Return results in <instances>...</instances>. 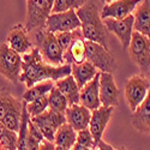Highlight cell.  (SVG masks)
<instances>
[{
	"instance_id": "4dcf8cb0",
	"label": "cell",
	"mask_w": 150,
	"mask_h": 150,
	"mask_svg": "<svg viewBox=\"0 0 150 150\" xmlns=\"http://www.w3.org/2000/svg\"><path fill=\"white\" fill-rule=\"evenodd\" d=\"M77 143L89 149H93V150H96V145H97L89 129H85V130L77 132Z\"/></svg>"
},
{
	"instance_id": "83f0119b",
	"label": "cell",
	"mask_w": 150,
	"mask_h": 150,
	"mask_svg": "<svg viewBox=\"0 0 150 150\" xmlns=\"http://www.w3.org/2000/svg\"><path fill=\"white\" fill-rule=\"evenodd\" d=\"M55 37H57V40H58L60 47L62 48V51H64V53H65L74 40L78 39V37H83V34H82L81 28H78V29L72 30V31L57 33L55 34Z\"/></svg>"
},
{
	"instance_id": "2e32d148",
	"label": "cell",
	"mask_w": 150,
	"mask_h": 150,
	"mask_svg": "<svg viewBox=\"0 0 150 150\" xmlns=\"http://www.w3.org/2000/svg\"><path fill=\"white\" fill-rule=\"evenodd\" d=\"M79 103L91 112L101 107V101H100V72L81 89Z\"/></svg>"
},
{
	"instance_id": "8992f818",
	"label": "cell",
	"mask_w": 150,
	"mask_h": 150,
	"mask_svg": "<svg viewBox=\"0 0 150 150\" xmlns=\"http://www.w3.org/2000/svg\"><path fill=\"white\" fill-rule=\"evenodd\" d=\"M129 54L132 62L137 65L142 73H150V39L137 31H133Z\"/></svg>"
},
{
	"instance_id": "ab89813d",
	"label": "cell",
	"mask_w": 150,
	"mask_h": 150,
	"mask_svg": "<svg viewBox=\"0 0 150 150\" xmlns=\"http://www.w3.org/2000/svg\"><path fill=\"white\" fill-rule=\"evenodd\" d=\"M118 150H127V149L125 148V146H121V148H120V149H118Z\"/></svg>"
},
{
	"instance_id": "8fae6325",
	"label": "cell",
	"mask_w": 150,
	"mask_h": 150,
	"mask_svg": "<svg viewBox=\"0 0 150 150\" xmlns=\"http://www.w3.org/2000/svg\"><path fill=\"white\" fill-rule=\"evenodd\" d=\"M103 24L106 25L108 33H113L117 39L120 41L122 49H127L130 46V41L133 34V15L127 16L124 19H113V18H106L102 19Z\"/></svg>"
},
{
	"instance_id": "7bdbcfd3",
	"label": "cell",
	"mask_w": 150,
	"mask_h": 150,
	"mask_svg": "<svg viewBox=\"0 0 150 150\" xmlns=\"http://www.w3.org/2000/svg\"><path fill=\"white\" fill-rule=\"evenodd\" d=\"M149 81H150V79H149Z\"/></svg>"
},
{
	"instance_id": "e0dca14e",
	"label": "cell",
	"mask_w": 150,
	"mask_h": 150,
	"mask_svg": "<svg viewBox=\"0 0 150 150\" xmlns=\"http://www.w3.org/2000/svg\"><path fill=\"white\" fill-rule=\"evenodd\" d=\"M65 117H66V122L70 124L71 126L78 131L85 130L89 127V122L91 118V110H89L86 107L79 105H73L69 106L66 112H65Z\"/></svg>"
},
{
	"instance_id": "3957f363",
	"label": "cell",
	"mask_w": 150,
	"mask_h": 150,
	"mask_svg": "<svg viewBox=\"0 0 150 150\" xmlns=\"http://www.w3.org/2000/svg\"><path fill=\"white\" fill-rule=\"evenodd\" d=\"M35 45L47 64L52 66L65 65L64 51L60 47L55 34L49 33L46 28L37 29L35 31Z\"/></svg>"
},
{
	"instance_id": "44dd1931",
	"label": "cell",
	"mask_w": 150,
	"mask_h": 150,
	"mask_svg": "<svg viewBox=\"0 0 150 150\" xmlns=\"http://www.w3.org/2000/svg\"><path fill=\"white\" fill-rule=\"evenodd\" d=\"M98 72L100 71L86 60L82 64L71 65V74L76 81L77 85L79 86V89H82L86 83H89Z\"/></svg>"
},
{
	"instance_id": "cb8c5ba5",
	"label": "cell",
	"mask_w": 150,
	"mask_h": 150,
	"mask_svg": "<svg viewBox=\"0 0 150 150\" xmlns=\"http://www.w3.org/2000/svg\"><path fill=\"white\" fill-rule=\"evenodd\" d=\"M53 86H54V82L51 81V79L40 82V83L33 85L31 88H28V90L23 94L22 100H23L24 102L29 103V102L34 101V100L39 98V97H41V96L48 95L49 91L53 89Z\"/></svg>"
},
{
	"instance_id": "7402d4cb",
	"label": "cell",
	"mask_w": 150,
	"mask_h": 150,
	"mask_svg": "<svg viewBox=\"0 0 150 150\" xmlns=\"http://www.w3.org/2000/svg\"><path fill=\"white\" fill-rule=\"evenodd\" d=\"M53 143L58 146H62L71 150L72 146L77 143V131L70 124H62L55 132Z\"/></svg>"
},
{
	"instance_id": "484cf974",
	"label": "cell",
	"mask_w": 150,
	"mask_h": 150,
	"mask_svg": "<svg viewBox=\"0 0 150 150\" xmlns=\"http://www.w3.org/2000/svg\"><path fill=\"white\" fill-rule=\"evenodd\" d=\"M89 0H55L52 7V13H59L69 10H78Z\"/></svg>"
},
{
	"instance_id": "7a4b0ae2",
	"label": "cell",
	"mask_w": 150,
	"mask_h": 150,
	"mask_svg": "<svg viewBox=\"0 0 150 150\" xmlns=\"http://www.w3.org/2000/svg\"><path fill=\"white\" fill-rule=\"evenodd\" d=\"M76 13L81 21V30L84 40L100 43L108 48V30L100 16L96 4L89 0L76 10Z\"/></svg>"
},
{
	"instance_id": "d4e9b609",
	"label": "cell",
	"mask_w": 150,
	"mask_h": 150,
	"mask_svg": "<svg viewBox=\"0 0 150 150\" xmlns=\"http://www.w3.org/2000/svg\"><path fill=\"white\" fill-rule=\"evenodd\" d=\"M48 106H49L48 108H51L55 112L64 113V114H65V112L69 107L66 97L58 90V88L55 85L53 86V89L48 94Z\"/></svg>"
},
{
	"instance_id": "d590c367",
	"label": "cell",
	"mask_w": 150,
	"mask_h": 150,
	"mask_svg": "<svg viewBox=\"0 0 150 150\" xmlns=\"http://www.w3.org/2000/svg\"><path fill=\"white\" fill-rule=\"evenodd\" d=\"M71 150H93V149H89V148H86V146H83V145H81V144H78V143H76L73 146H72V149Z\"/></svg>"
},
{
	"instance_id": "5b68a950",
	"label": "cell",
	"mask_w": 150,
	"mask_h": 150,
	"mask_svg": "<svg viewBox=\"0 0 150 150\" xmlns=\"http://www.w3.org/2000/svg\"><path fill=\"white\" fill-rule=\"evenodd\" d=\"M22 55L11 49L7 43L0 45V74L8 82L17 84L22 74Z\"/></svg>"
},
{
	"instance_id": "603a6c76",
	"label": "cell",
	"mask_w": 150,
	"mask_h": 150,
	"mask_svg": "<svg viewBox=\"0 0 150 150\" xmlns=\"http://www.w3.org/2000/svg\"><path fill=\"white\" fill-rule=\"evenodd\" d=\"M86 60L85 58V40L84 37H78L76 39L69 49L64 53V61L65 64H82Z\"/></svg>"
},
{
	"instance_id": "277c9868",
	"label": "cell",
	"mask_w": 150,
	"mask_h": 150,
	"mask_svg": "<svg viewBox=\"0 0 150 150\" xmlns=\"http://www.w3.org/2000/svg\"><path fill=\"white\" fill-rule=\"evenodd\" d=\"M85 58L100 72L113 73L117 70V62L110 51L96 42L85 41Z\"/></svg>"
},
{
	"instance_id": "74e56055",
	"label": "cell",
	"mask_w": 150,
	"mask_h": 150,
	"mask_svg": "<svg viewBox=\"0 0 150 150\" xmlns=\"http://www.w3.org/2000/svg\"><path fill=\"white\" fill-rule=\"evenodd\" d=\"M54 150H70V149H66V148H62V146H58L55 145V149Z\"/></svg>"
},
{
	"instance_id": "30bf717a",
	"label": "cell",
	"mask_w": 150,
	"mask_h": 150,
	"mask_svg": "<svg viewBox=\"0 0 150 150\" xmlns=\"http://www.w3.org/2000/svg\"><path fill=\"white\" fill-rule=\"evenodd\" d=\"M81 28V21L74 10L51 13L46 21V30L49 33H66Z\"/></svg>"
},
{
	"instance_id": "b9f144b4",
	"label": "cell",
	"mask_w": 150,
	"mask_h": 150,
	"mask_svg": "<svg viewBox=\"0 0 150 150\" xmlns=\"http://www.w3.org/2000/svg\"><path fill=\"white\" fill-rule=\"evenodd\" d=\"M3 150H4V149H3Z\"/></svg>"
},
{
	"instance_id": "4316f807",
	"label": "cell",
	"mask_w": 150,
	"mask_h": 150,
	"mask_svg": "<svg viewBox=\"0 0 150 150\" xmlns=\"http://www.w3.org/2000/svg\"><path fill=\"white\" fill-rule=\"evenodd\" d=\"M18 100H19L18 97L13 96L6 89L0 90V121H3V119L7 114V112L11 109V107L13 106Z\"/></svg>"
},
{
	"instance_id": "d6986e66",
	"label": "cell",
	"mask_w": 150,
	"mask_h": 150,
	"mask_svg": "<svg viewBox=\"0 0 150 150\" xmlns=\"http://www.w3.org/2000/svg\"><path fill=\"white\" fill-rule=\"evenodd\" d=\"M133 18V31L150 39V0H142L137 5Z\"/></svg>"
},
{
	"instance_id": "8d00e7d4",
	"label": "cell",
	"mask_w": 150,
	"mask_h": 150,
	"mask_svg": "<svg viewBox=\"0 0 150 150\" xmlns=\"http://www.w3.org/2000/svg\"><path fill=\"white\" fill-rule=\"evenodd\" d=\"M46 1L48 3V5H49V6H52V7H53V5H54V1H55V0H46Z\"/></svg>"
},
{
	"instance_id": "f35d334b",
	"label": "cell",
	"mask_w": 150,
	"mask_h": 150,
	"mask_svg": "<svg viewBox=\"0 0 150 150\" xmlns=\"http://www.w3.org/2000/svg\"><path fill=\"white\" fill-rule=\"evenodd\" d=\"M100 1H102V3H105V4H109V3L113 1V0H100Z\"/></svg>"
},
{
	"instance_id": "ac0fdd59",
	"label": "cell",
	"mask_w": 150,
	"mask_h": 150,
	"mask_svg": "<svg viewBox=\"0 0 150 150\" xmlns=\"http://www.w3.org/2000/svg\"><path fill=\"white\" fill-rule=\"evenodd\" d=\"M132 126L141 133L150 134V90L144 101L132 112Z\"/></svg>"
},
{
	"instance_id": "9c48e42d",
	"label": "cell",
	"mask_w": 150,
	"mask_h": 150,
	"mask_svg": "<svg viewBox=\"0 0 150 150\" xmlns=\"http://www.w3.org/2000/svg\"><path fill=\"white\" fill-rule=\"evenodd\" d=\"M31 121L35 124V126L41 131L45 139L54 142L55 132L62 124L66 122V117L64 113L55 112L51 108H48L42 114L33 117Z\"/></svg>"
},
{
	"instance_id": "7c38bea8",
	"label": "cell",
	"mask_w": 150,
	"mask_h": 150,
	"mask_svg": "<svg viewBox=\"0 0 150 150\" xmlns=\"http://www.w3.org/2000/svg\"><path fill=\"white\" fill-rule=\"evenodd\" d=\"M119 89L113 73L100 72V101L101 106L117 107L119 105Z\"/></svg>"
},
{
	"instance_id": "f546056e",
	"label": "cell",
	"mask_w": 150,
	"mask_h": 150,
	"mask_svg": "<svg viewBox=\"0 0 150 150\" xmlns=\"http://www.w3.org/2000/svg\"><path fill=\"white\" fill-rule=\"evenodd\" d=\"M18 133L5 129V131L0 134V144L4 150H17Z\"/></svg>"
},
{
	"instance_id": "ba28073f",
	"label": "cell",
	"mask_w": 150,
	"mask_h": 150,
	"mask_svg": "<svg viewBox=\"0 0 150 150\" xmlns=\"http://www.w3.org/2000/svg\"><path fill=\"white\" fill-rule=\"evenodd\" d=\"M52 13V6L46 0H27L25 29L28 33L46 28V21Z\"/></svg>"
},
{
	"instance_id": "52a82bcc",
	"label": "cell",
	"mask_w": 150,
	"mask_h": 150,
	"mask_svg": "<svg viewBox=\"0 0 150 150\" xmlns=\"http://www.w3.org/2000/svg\"><path fill=\"white\" fill-rule=\"evenodd\" d=\"M150 90V81L141 74H134L125 83V100L131 112H134L146 97Z\"/></svg>"
},
{
	"instance_id": "6da1fadb",
	"label": "cell",
	"mask_w": 150,
	"mask_h": 150,
	"mask_svg": "<svg viewBox=\"0 0 150 150\" xmlns=\"http://www.w3.org/2000/svg\"><path fill=\"white\" fill-rule=\"evenodd\" d=\"M22 74L19 82L24 83L27 88H31L33 85L51 79L57 82L71 74V65L65 64L61 66H52L47 64L42 59L39 49L34 47L31 51L22 57Z\"/></svg>"
},
{
	"instance_id": "e575fe53",
	"label": "cell",
	"mask_w": 150,
	"mask_h": 150,
	"mask_svg": "<svg viewBox=\"0 0 150 150\" xmlns=\"http://www.w3.org/2000/svg\"><path fill=\"white\" fill-rule=\"evenodd\" d=\"M96 150H118V149H114L110 144H108L103 141H100L96 145Z\"/></svg>"
},
{
	"instance_id": "f1b7e54d",
	"label": "cell",
	"mask_w": 150,
	"mask_h": 150,
	"mask_svg": "<svg viewBox=\"0 0 150 150\" xmlns=\"http://www.w3.org/2000/svg\"><path fill=\"white\" fill-rule=\"evenodd\" d=\"M48 107H49L48 106V95L41 96L39 98L34 100V101L27 103V110L31 118L42 114L43 112H46L48 109Z\"/></svg>"
},
{
	"instance_id": "9a60e30c",
	"label": "cell",
	"mask_w": 150,
	"mask_h": 150,
	"mask_svg": "<svg viewBox=\"0 0 150 150\" xmlns=\"http://www.w3.org/2000/svg\"><path fill=\"white\" fill-rule=\"evenodd\" d=\"M28 34L29 33L27 31L24 25H21V24L13 25L10 29L7 35V46L21 55L29 53L34 48V46Z\"/></svg>"
},
{
	"instance_id": "d6a6232c",
	"label": "cell",
	"mask_w": 150,
	"mask_h": 150,
	"mask_svg": "<svg viewBox=\"0 0 150 150\" xmlns=\"http://www.w3.org/2000/svg\"><path fill=\"white\" fill-rule=\"evenodd\" d=\"M40 143L37 139H35L34 137H31L29 134L28 137V146H27V150H39V146H40Z\"/></svg>"
},
{
	"instance_id": "836d02e7",
	"label": "cell",
	"mask_w": 150,
	"mask_h": 150,
	"mask_svg": "<svg viewBox=\"0 0 150 150\" xmlns=\"http://www.w3.org/2000/svg\"><path fill=\"white\" fill-rule=\"evenodd\" d=\"M54 149H55V144L47 139H43L39 146V150H54Z\"/></svg>"
},
{
	"instance_id": "60d3db41",
	"label": "cell",
	"mask_w": 150,
	"mask_h": 150,
	"mask_svg": "<svg viewBox=\"0 0 150 150\" xmlns=\"http://www.w3.org/2000/svg\"><path fill=\"white\" fill-rule=\"evenodd\" d=\"M0 150H3V146H1V144H0Z\"/></svg>"
},
{
	"instance_id": "4fadbf2b",
	"label": "cell",
	"mask_w": 150,
	"mask_h": 150,
	"mask_svg": "<svg viewBox=\"0 0 150 150\" xmlns=\"http://www.w3.org/2000/svg\"><path fill=\"white\" fill-rule=\"evenodd\" d=\"M142 0H113L109 4H105L100 16L102 19L113 18V19H124L132 15Z\"/></svg>"
},
{
	"instance_id": "1f68e13d",
	"label": "cell",
	"mask_w": 150,
	"mask_h": 150,
	"mask_svg": "<svg viewBox=\"0 0 150 150\" xmlns=\"http://www.w3.org/2000/svg\"><path fill=\"white\" fill-rule=\"evenodd\" d=\"M28 130H29V134L31 136V137H34L35 139H37L39 142H42L45 138H43V136H42V133H41V131L37 129L36 126H35V124L31 121V118H30V120H29V122H28Z\"/></svg>"
},
{
	"instance_id": "5bb4252c",
	"label": "cell",
	"mask_w": 150,
	"mask_h": 150,
	"mask_svg": "<svg viewBox=\"0 0 150 150\" xmlns=\"http://www.w3.org/2000/svg\"><path fill=\"white\" fill-rule=\"evenodd\" d=\"M113 112H114V107H105V106H101L100 108L91 112V118L88 129L91 132L96 144L100 141H102V136L110 121Z\"/></svg>"
},
{
	"instance_id": "ffe728a7",
	"label": "cell",
	"mask_w": 150,
	"mask_h": 150,
	"mask_svg": "<svg viewBox=\"0 0 150 150\" xmlns=\"http://www.w3.org/2000/svg\"><path fill=\"white\" fill-rule=\"evenodd\" d=\"M54 85L58 88V90L66 97L69 106L79 105L81 89H79V86L77 85L74 78L72 77V74H69V76L54 82Z\"/></svg>"
}]
</instances>
